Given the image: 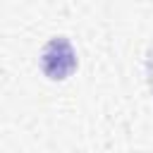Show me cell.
<instances>
[{"mask_svg":"<svg viewBox=\"0 0 153 153\" xmlns=\"http://www.w3.org/2000/svg\"><path fill=\"white\" fill-rule=\"evenodd\" d=\"M41 69L50 81H62L76 69V53L69 38L57 36L45 43V48L41 50Z\"/></svg>","mask_w":153,"mask_h":153,"instance_id":"obj_1","label":"cell"}]
</instances>
